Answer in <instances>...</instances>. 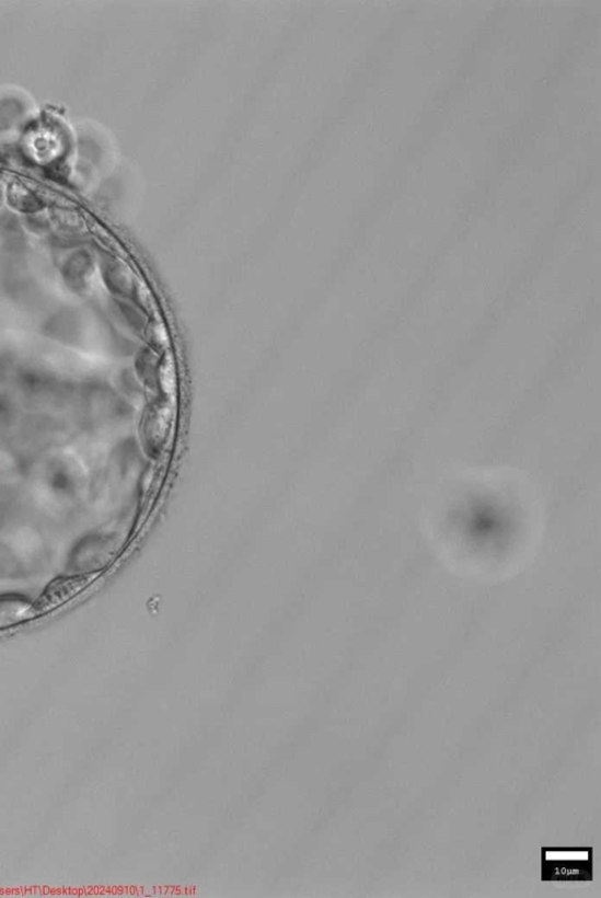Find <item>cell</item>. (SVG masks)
<instances>
[{"instance_id":"obj_1","label":"cell","mask_w":601,"mask_h":898,"mask_svg":"<svg viewBox=\"0 0 601 898\" xmlns=\"http://www.w3.org/2000/svg\"><path fill=\"white\" fill-rule=\"evenodd\" d=\"M591 849H544L543 879L545 880H590L592 879Z\"/></svg>"},{"instance_id":"obj_2","label":"cell","mask_w":601,"mask_h":898,"mask_svg":"<svg viewBox=\"0 0 601 898\" xmlns=\"http://www.w3.org/2000/svg\"><path fill=\"white\" fill-rule=\"evenodd\" d=\"M93 578L94 576L91 575L62 578L54 582L47 587L44 595L36 602V606L32 607V612L37 617L59 608L62 603L71 600L83 591Z\"/></svg>"},{"instance_id":"obj_3","label":"cell","mask_w":601,"mask_h":898,"mask_svg":"<svg viewBox=\"0 0 601 898\" xmlns=\"http://www.w3.org/2000/svg\"><path fill=\"white\" fill-rule=\"evenodd\" d=\"M35 618L32 607L20 600L0 601V629H5L14 624Z\"/></svg>"}]
</instances>
